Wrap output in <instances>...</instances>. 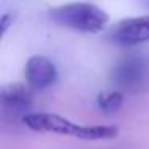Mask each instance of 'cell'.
I'll list each match as a JSON object with an SVG mask.
<instances>
[{"mask_svg": "<svg viewBox=\"0 0 149 149\" xmlns=\"http://www.w3.org/2000/svg\"><path fill=\"white\" fill-rule=\"evenodd\" d=\"M23 122L37 133H55V135H69L87 141H103L117 136L119 128L112 125H80L52 112H31L24 114Z\"/></svg>", "mask_w": 149, "mask_h": 149, "instance_id": "1", "label": "cell"}, {"mask_svg": "<svg viewBox=\"0 0 149 149\" xmlns=\"http://www.w3.org/2000/svg\"><path fill=\"white\" fill-rule=\"evenodd\" d=\"M48 18L55 24L82 34H98L109 23V15L101 7L88 2H74L48 10Z\"/></svg>", "mask_w": 149, "mask_h": 149, "instance_id": "2", "label": "cell"}, {"mask_svg": "<svg viewBox=\"0 0 149 149\" xmlns=\"http://www.w3.org/2000/svg\"><path fill=\"white\" fill-rule=\"evenodd\" d=\"M112 82L125 91H139L149 82V63L143 56H127L112 69Z\"/></svg>", "mask_w": 149, "mask_h": 149, "instance_id": "3", "label": "cell"}, {"mask_svg": "<svg viewBox=\"0 0 149 149\" xmlns=\"http://www.w3.org/2000/svg\"><path fill=\"white\" fill-rule=\"evenodd\" d=\"M109 40L120 47H135L149 40V15L125 18L116 23L109 31Z\"/></svg>", "mask_w": 149, "mask_h": 149, "instance_id": "4", "label": "cell"}, {"mask_svg": "<svg viewBox=\"0 0 149 149\" xmlns=\"http://www.w3.org/2000/svg\"><path fill=\"white\" fill-rule=\"evenodd\" d=\"M24 77H26V85L32 91H43L56 84L58 71L52 59L42 55H34L26 63Z\"/></svg>", "mask_w": 149, "mask_h": 149, "instance_id": "5", "label": "cell"}, {"mask_svg": "<svg viewBox=\"0 0 149 149\" xmlns=\"http://www.w3.org/2000/svg\"><path fill=\"white\" fill-rule=\"evenodd\" d=\"M31 106H32V90L27 85H0V109L7 112H27Z\"/></svg>", "mask_w": 149, "mask_h": 149, "instance_id": "6", "label": "cell"}, {"mask_svg": "<svg viewBox=\"0 0 149 149\" xmlns=\"http://www.w3.org/2000/svg\"><path fill=\"white\" fill-rule=\"evenodd\" d=\"M96 103L104 114H116L123 104V95L120 91H103L98 95Z\"/></svg>", "mask_w": 149, "mask_h": 149, "instance_id": "7", "label": "cell"}, {"mask_svg": "<svg viewBox=\"0 0 149 149\" xmlns=\"http://www.w3.org/2000/svg\"><path fill=\"white\" fill-rule=\"evenodd\" d=\"M11 23H13V15L11 13H3L0 15V40L5 37V34L8 32Z\"/></svg>", "mask_w": 149, "mask_h": 149, "instance_id": "8", "label": "cell"}, {"mask_svg": "<svg viewBox=\"0 0 149 149\" xmlns=\"http://www.w3.org/2000/svg\"><path fill=\"white\" fill-rule=\"evenodd\" d=\"M146 5H148V7H149V0H146Z\"/></svg>", "mask_w": 149, "mask_h": 149, "instance_id": "9", "label": "cell"}]
</instances>
